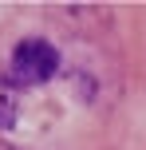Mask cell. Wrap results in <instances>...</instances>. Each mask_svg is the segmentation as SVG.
I'll list each match as a JSON object with an SVG mask.
<instances>
[{
	"instance_id": "obj_1",
	"label": "cell",
	"mask_w": 146,
	"mask_h": 150,
	"mask_svg": "<svg viewBox=\"0 0 146 150\" xmlns=\"http://www.w3.org/2000/svg\"><path fill=\"white\" fill-rule=\"evenodd\" d=\"M59 71V52L55 44L39 36H28L12 47V59H8V83L12 87H39V83L55 79Z\"/></svg>"
},
{
	"instance_id": "obj_3",
	"label": "cell",
	"mask_w": 146,
	"mask_h": 150,
	"mask_svg": "<svg viewBox=\"0 0 146 150\" xmlns=\"http://www.w3.org/2000/svg\"><path fill=\"white\" fill-rule=\"evenodd\" d=\"M0 150H8V146H0Z\"/></svg>"
},
{
	"instance_id": "obj_2",
	"label": "cell",
	"mask_w": 146,
	"mask_h": 150,
	"mask_svg": "<svg viewBox=\"0 0 146 150\" xmlns=\"http://www.w3.org/2000/svg\"><path fill=\"white\" fill-rule=\"evenodd\" d=\"M20 122V87L0 79V130H16Z\"/></svg>"
}]
</instances>
